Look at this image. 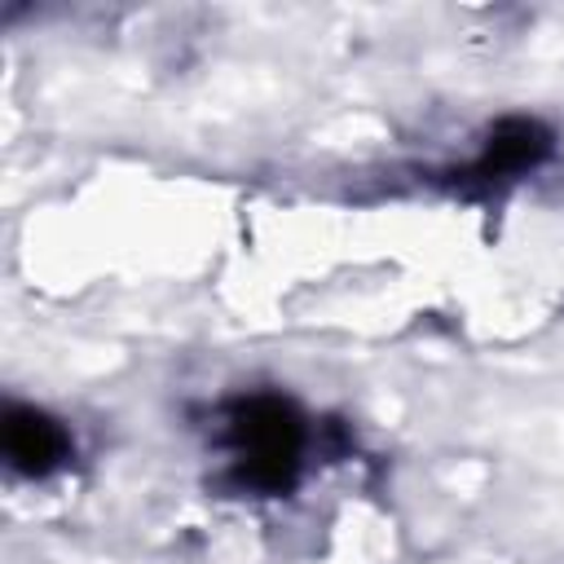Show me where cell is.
Instances as JSON below:
<instances>
[{"instance_id": "obj_2", "label": "cell", "mask_w": 564, "mask_h": 564, "mask_svg": "<svg viewBox=\"0 0 564 564\" xmlns=\"http://www.w3.org/2000/svg\"><path fill=\"white\" fill-rule=\"evenodd\" d=\"M70 454V436L57 419H48L35 405H9L4 410V458L22 476H48Z\"/></svg>"}, {"instance_id": "obj_1", "label": "cell", "mask_w": 564, "mask_h": 564, "mask_svg": "<svg viewBox=\"0 0 564 564\" xmlns=\"http://www.w3.org/2000/svg\"><path fill=\"white\" fill-rule=\"evenodd\" d=\"M229 441H234L238 471L251 489H264V494L291 489V480L300 471V454H304V423L291 401L251 397V401L234 405Z\"/></svg>"}, {"instance_id": "obj_3", "label": "cell", "mask_w": 564, "mask_h": 564, "mask_svg": "<svg viewBox=\"0 0 564 564\" xmlns=\"http://www.w3.org/2000/svg\"><path fill=\"white\" fill-rule=\"evenodd\" d=\"M551 145V132L533 119H507L494 128L489 145H485V159H480V176H502V172H520L529 163H538Z\"/></svg>"}]
</instances>
